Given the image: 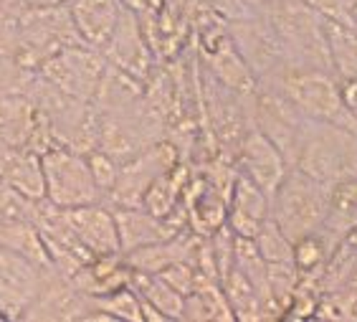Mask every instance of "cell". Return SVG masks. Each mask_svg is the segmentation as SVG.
I'll use <instances>...</instances> for the list:
<instances>
[{"label": "cell", "instance_id": "cell-10", "mask_svg": "<svg viewBox=\"0 0 357 322\" xmlns=\"http://www.w3.org/2000/svg\"><path fill=\"white\" fill-rule=\"evenodd\" d=\"M63 219L69 224L71 233L91 256H109L122 254L119 247L117 219L107 203H89V206L66 208Z\"/></svg>", "mask_w": 357, "mask_h": 322}, {"label": "cell", "instance_id": "cell-1", "mask_svg": "<svg viewBox=\"0 0 357 322\" xmlns=\"http://www.w3.org/2000/svg\"><path fill=\"white\" fill-rule=\"evenodd\" d=\"M271 89L287 99L302 117L312 122L337 124L344 130L357 132V119L344 107L342 87L327 69H284L282 74L264 79Z\"/></svg>", "mask_w": 357, "mask_h": 322}, {"label": "cell", "instance_id": "cell-5", "mask_svg": "<svg viewBox=\"0 0 357 322\" xmlns=\"http://www.w3.org/2000/svg\"><path fill=\"white\" fill-rule=\"evenodd\" d=\"M180 150L167 140H158V142L147 145L137 155H132L130 160L119 163V175L117 183L107 196V206L109 208H135L142 206L144 196L150 191V185L165 175L170 168L180 163Z\"/></svg>", "mask_w": 357, "mask_h": 322}, {"label": "cell", "instance_id": "cell-22", "mask_svg": "<svg viewBox=\"0 0 357 322\" xmlns=\"http://www.w3.org/2000/svg\"><path fill=\"white\" fill-rule=\"evenodd\" d=\"M41 200H31L26 196L10 188L6 180H0V221H33Z\"/></svg>", "mask_w": 357, "mask_h": 322}, {"label": "cell", "instance_id": "cell-8", "mask_svg": "<svg viewBox=\"0 0 357 322\" xmlns=\"http://www.w3.org/2000/svg\"><path fill=\"white\" fill-rule=\"evenodd\" d=\"M234 168L236 173L254 180L266 196H274L276 188L287 178V173L291 170L284 152L256 127H251L241 138L238 150L234 155Z\"/></svg>", "mask_w": 357, "mask_h": 322}, {"label": "cell", "instance_id": "cell-6", "mask_svg": "<svg viewBox=\"0 0 357 322\" xmlns=\"http://www.w3.org/2000/svg\"><path fill=\"white\" fill-rule=\"evenodd\" d=\"M107 74V59L102 51L89 46H63L54 56L38 66V76L59 87L66 94L94 102L96 92L102 87V79Z\"/></svg>", "mask_w": 357, "mask_h": 322}, {"label": "cell", "instance_id": "cell-23", "mask_svg": "<svg viewBox=\"0 0 357 322\" xmlns=\"http://www.w3.org/2000/svg\"><path fill=\"white\" fill-rule=\"evenodd\" d=\"M86 160H89V168H91V175H94V183L96 188L104 193V198L112 193L114 183H117V175H119V163L112 155L102 150H89L84 152Z\"/></svg>", "mask_w": 357, "mask_h": 322}, {"label": "cell", "instance_id": "cell-16", "mask_svg": "<svg viewBox=\"0 0 357 322\" xmlns=\"http://www.w3.org/2000/svg\"><path fill=\"white\" fill-rule=\"evenodd\" d=\"M324 36L337 79H357V31L352 23L324 18Z\"/></svg>", "mask_w": 357, "mask_h": 322}, {"label": "cell", "instance_id": "cell-12", "mask_svg": "<svg viewBox=\"0 0 357 322\" xmlns=\"http://www.w3.org/2000/svg\"><path fill=\"white\" fill-rule=\"evenodd\" d=\"M124 0H71L69 13L84 46L102 51L117 28Z\"/></svg>", "mask_w": 357, "mask_h": 322}, {"label": "cell", "instance_id": "cell-27", "mask_svg": "<svg viewBox=\"0 0 357 322\" xmlns=\"http://www.w3.org/2000/svg\"><path fill=\"white\" fill-rule=\"evenodd\" d=\"M28 8H56V6H69L71 0H21Z\"/></svg>", "mask_w": 357, "mask_h": 322}, {"label": "cell", "instance_id": "cell-17", "mask_svg": "<svg viewBox=\"0 0 357 322\" xmlns=\"http://www.w3.org/2000/svg\"><path fill=\"white\" fill-rule=\"evenodd\" d=\"M223 284V292H226V300L234 309L236 320H266V309H264V302L259 297V292L254 289V284L241 275L238 269L231 267V272L226 275V279L220 281Z\"/></svg>", "mask_w": 357, "mask_h": 322}, {"label": "cell", "instance_id": "cell-15", "mask_svg": "<svg viewBox=\"0 0 357 322\" xmlns=\"http://www.w3.org/2000/svg\"><path fill=\"white\" fill-rule=\"evenodd\" d=\"M0 247L21 254V256H26L28 261H33L38 267L51 269L46 244H43V233L33 221H0Z\"/></svg>", "mask_w": 357, "mask_h": 322}, {"label": "cell", "instance_id": "cell-7", "mask_svg": "<svg viewBox=\"0 0 357 322\" xmlns=\"http://www.w3.org/2000/svg\"><path fill=\"white\" fill-rule=\"evenodd\" d=\"M0 142L18 150L46 152L56 138L36 102L28 94H0Z\"/></svg>", "mask_w": 357, "mask_h": 322}, {"label": "cell", "instance_id": "cell-21", "mask_svg": "<svg viewBox=\"0 0 357 322\" xmlns=\"http://www.w3.org/2000/svg\"><path fill=\"white\" fill-rule=\"evenodd\" d=\"M38 71L23 64L15 54H0V94H26Z\"/></svg>", "mask_w": 357, "mask_h": 322}, {"label": "cell", "instance_id": "cell-4", "mask_svg": "<svg viewBox=\"0 0 357 322\" xmlns=\"http://www.w3.org/2000/svg\"><path fill=\"white\" fill-rule=\"evenodd\" d=\"M46 200L51 206L79 208L89 203H107L104 193L96 188L86 155L66 145H54L41 152Z\"/></svg>", "mask_w": 357, "mask_h": 322}, {"label": "cell", "instance_id": "cell-19", "mask_svg": "<svg viewBox=\"0 0 357 322\" xmlns=\"http://www.w3.org/2000/svg\"><path fill=\"white\" fill-rule=\"evenodd\" d=\"M96 307L107 312L112 320H124V322H144L142 312V300L135 289L127 284V287H119L114 292H107L102 297H94Z\"/></svg>", "mask_w": 357, "mask_h": 322}, {"label": "cell", "instance_id": "cell-29", "mask_svg": "<svg viewBox=\"0 0 357 322\" xmlns=\"http://www.w3.org/2000/svg\"><path fill=\"white\" fill-rule=\"evenodd\" d=\"M344 3H347V8H350V6H352V3H355V0H344Z\"/></svg>", "mask_w": 357, "mask_h": 322}, {"label": "cell", "instance_id": "cell-9", "mask_svg": "<svg viewBox=\"0 0 357 322\" xmlns=\"http://www.w3.org/2000/svg\"><path fill=\"white\" fill-rule=\"evenodd\" d=\"M102 54L107 59V64L122 69L124 74L135 76L142 84L147 79V74H150L152 54H150V46H147V38H144L142 18L127 3L122 6L117 28H114L112 38L107 41V46L102 48Z\"/></svg>", "mask_w": 357, "mask_h": 322}, {"label": "cell", "instance_id": "cell-25", "mask_svg": "<svg viewBox=\"0 0 357 322\" xmlns=\"http://www.w3.org/2000/svg\"><path fill=\"white\" fill-rule=\"evenodd\" d=\"M312 10H317L319 15L330 18V21H342V23H352L350 21V8L344 0H304Z\"/></svg>", "mask_w": 357, "mask_h": 322}, {"label": "cell", "instance_id": "cell-18", "mask_svg": "<svg viewBox=\"0 0 357 322\" xmlns=\"http://www.w3.org/2000/svg\"><path fill=\"white\" fill-rule=\"evenodd\" d=\"M324 228L335 236H342V233L357 228V180H342V183L332 185L330 211H327Z\"/></svg>", "mask_w": 357, "mask_h": 322}, {"label": "cell", "instance_id": "cell-2", "mask_svg": "<svg viewBox=\"0 0 357 322\" xmlns=\"http://www.w3.org/2000/svg\"><path fill=\"white\" fill-rule=\"evenodd\" d=\"M330 196L332 183L317 180L291 168L271 196V219L291 241L302 239L307 233L324 228L327 211H330Z\"/></svg>", "mask_w": 357, "mask_h": 322}, {"label": "cell", "instance_id": "cell-11", "mask_svg": "<svg viewBox=\"0 0 357 322\" xmlns=\"http://www.w3.org/2000/svg\"><path fill=\"white\" fill-rule=\"evenodd\" d=\"M268 219H271V196H266L254 180H248L246 175L236 173L234 185H231V196H228L226 226L236 236L254 239Z\"/></svg>", "mask_w": 357, "mask_h": 322}, {"label": "cell", "instance_id": "cell-26", "mask_svg": "<svg viewBox=\"0 0 357 322\" xmlns=\"http://www.w3.org/2000/svg\"><path fill=\"white\" fill-rule=\"evenodd\" d=\"M340 87H342L344 107H347L350 115L357 119V79H340Z\"/></svg>", "mask_w": 357, "mask_h": 322}, {"label": "cell", "instance_id": "cell-20", "mask_svg": "<svg viewBox=\"0 0 357 322\" xmlns=\"http://www.w3.org/2000/svg\"><path fill=\"white\" fill-rule=\"evenodd\" d=\"M254 241L266 264H289V261H294V241L276 226L274 219H268L264 224L261 231L254 236Z\"/></svg>", "mask_w": 357, "mask_h": 322}, {"label": "cell", "instance_id": "cell-3", "mask_svg": "<svg viewBox=\"0 0 357 322\" xmlns=\"http://www.w3.org/2000/svg\"><path fill=\"white\" fill-rule=\"evenodd\" d=\"M294 168L332 185L357 180V132L310 119Z\"/></svg>", "mask_w": 357, "mask_h": 322}, {"label": "cell", "instance_id": "cell-24", "mask_svg": "<svg viewBox=\"0 0 357 322\" xmlns=\"http://www.w3.org/2000/svg\"><path fill=\"white\" fill-rule=\"evenodd\" d=\"M160 277L170 284L175 292H180V295L185 297V295H190L192 289L198 287V272H195V267H192V261L190 259H185V261H175L172 267H167V269H162L160 272Z\"/></svg>", "mask_w": 357, "mask_h": 322}, {"label": "cell", "instance_id": "cell-13", "mask_svg": "<svg viewBox=\"0 0 357 322\" xmlns=\"http://www.w3.org/2000/svg\"><path fill=\"white\" fill-rule=\"evenodd\" d=\"M130 277L132 269L127 264V259H124V254H109V256H94V259H89L69 281L84 295L102 297L107 292L127 287Z\"/></svg>", "mask_w": 357, "mask_h": 322}, {"label": "cell", "instance_id": "cell-14", "mask_svg": "<svg viewBox=\"0 0 357 322\" xmlns=\"http://www.w3.org/2000/svg\"><path fill=\"white\" fill-rule=\"evenodd\" d=\"M130 287L158 312L162 320H183V305L185 297L175 292L160 275H144V272H135L132 269Z\"/></svg>", "mask_w": 357, "mask_h": 322}, {"label": "cell", "instance_id": "cell-28", "mask_svg": "<svg viewBox=\"0 0 357 322\" xmlns=\"http://www.w3.org/2000/svg\"><path fill=\"white\" fill-rule=\"evenodd\" d=\"M350 21H352V28L357 31V0L350 6Z\"/></svg>", "mask_w": 357, "mask_h": 322}]
</instances>
